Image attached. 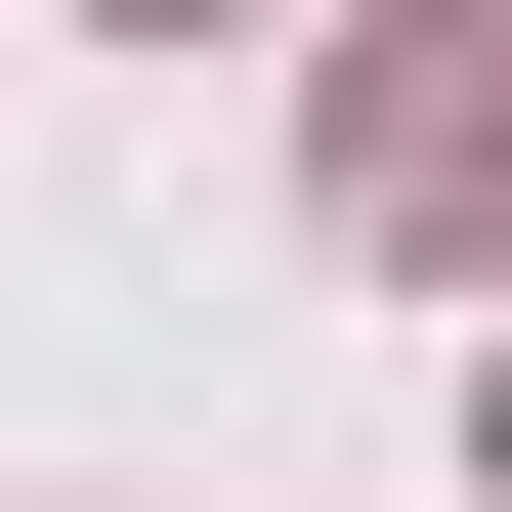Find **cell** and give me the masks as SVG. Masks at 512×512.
I'll return each instance as SVG.
<instances>
[{
	"instance_id": "2",
	"label": "cell",
	"mask_w": 512,
	"mask_h": 512,
	"mask_svg": "<svg viewBox=\"0 0 512 512\" xmlns=\"http://www.w3.org/2000/svg\"><path fill=\"white\" fill-rule=\"evenodd\" d=\"M128 43H171V0H128Z\"/></svg>"
},
{
	"instance_id": "1",
	"label": "cell",
	"mask_w": 512,
	"mask_h": 512,
	"mask_svg": "<svg viewBox=\"0 0 512 512\" xmlns=\"http://www.w3.org/2000/svg\"><path fill=\"white\" fill-rule=\"evenodd\" d=\"M470 128H512V0H342V256H470Z\"/></svg>"
}]
</instances>
